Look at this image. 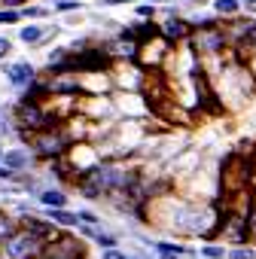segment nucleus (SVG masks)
Masks as SVG:
<instances>
[{
	"instance_id": "nucleus-1",
	"label": "nucleus",
	"mask_w": 256,
	"mask_h": 259,
	"mask_svg": "<svg viewBox=\"0 0 256 259\" xmlns=\"http://www.w3.org/2000/svg\"><path fill=\"white\" fill-rule=\"evenodd\" d=\"M125 186H132V177L125 171H119V168H110V165H98L89 174H82V180H79V189L86 195H101V192L125 189Z\"/></svg>"
},
{
	"instance_id": "nucleus-2",
	"label": "nucleus",
	"mask_w": 256,
	"mask_h": 259,
	"mask_svg": "<svg viewBox=\"0 0 256 259\" xmlns=\"http://www.w3.org/2000/svg\"><path fill=\"white\" fill-rule=\"evenodd\" d=\"M40 238L34 235V232H22V235H13L10 241H7V256L10 259H31V256H37L40 253Z\"/></svg>"
},
{
	"instance_id": "nucleus-3",
	"label": "nucleus",
	"mask_w": 256,
	"mask_h": 259,
	"mask_svg": "<svg viewBox=\"0 0 256 259\" xmlns=\"http://www.w3.org/2000/svg\"><path fill=\"white\" fill-rule=\"evenodd\" d=\"M46 259H82V244H76L67 235H55L46 244Z\"/></svg>"
},
{
	"instance_id": "nucleus-4",
	"label": "nucleus",
	"mask_w": 256,
	"mask_h": 259,
	"mask_svg": "<svg viewBox=\"0 0 256 259\" xmlns=\"http://www.w3.org/2000/svg\"><path fill=\"white\" fill-rule=\"evenodd\" d=\"M64 147H67V141H64L58 132H43V135L34 141V153L43 156V159H55V156H61Z\"/></svg>"
},
{
	"instance_id": "nucleus-5",
	"label": "nucleus",
	"mask_w": 256,
	"mask_h": 259,
	"mask_svg": "<svg viewBox=\"0 0 256 259\" xmlns=\"http://www.w3.org/2000/svg\"><path fill=\"white\" fill-rule=\"evenodd\" d=\"M195 49H201V52H217V49H223L226 46V31H220V28H204V31H198L195 37Z\"/></svg>"
},
{
	"instance_id": "nucleus-6",
	"label": "nucleus",
	"mask_w": 256,
	"mask_h": 259,
	"mask_svg": "<svg viewBox=\"0 0 256 259\" xmlns=\"http://www.w3.org/2000/svg\"><path fill=\"white\" fill-rule=\"evenodd\" d=\"M19 119H22V125L28 128V132H37V128H46V125H49L46 113H43L34 101H25V104L19 107Z\"/></svg>"
},
{
	"instance_id": "nucleus-7",
	"label": "nucleus",
	"mask_w": 256,
	"mask_h": 259,
	"mask_svg": "<svg viewBox=\"0 0 256 259\" xmlns=\"http://www.w3.org/2000/svg\"><path fill=\"white\" fill-rule=\"evenodd\" d=\"M7 76L13 85H31L34 82V67L28 61H19V64H10L7 67Z\"/></svg>"
},
{
	"instance_id": "nucleus-8",
	"label": "nucleus",
	"mask_w": 256,
	"mask_h": 259,
	"mask_svg": "<svg viewBox=\"0 0 256 259\" xmlns=\"http://www.w3.org/2000/svg\"><path fill=\"white\" fill-rule=\"evenodd\" d=\"M162 34H165L168 40H183V37H189V25H186L183 19H168V22L162 25Z\"/></svg>"
},
{
	"instance_id": "nucleus-9",
	"label": "nucleus",
	"mask_w": 256,
	"mask_h": 259,
	"mask_svg": "<svg viewBox=\"0 0 256 259\" xmlns=\"http://www.w3.org/2000/svg\"><path fill=\"white\" fill-rule=\"evenodd\" d=\"M49 34H55V28L52 31H46V28H37V25H28V28H22V43H28V46H40Z\"/></svg>"
},
{
	"instance_id": "nucleus-10",
	"label": "nucleus",
	"mask_w": 256,
	"mask_h": 259,
	"mask_svg": "<svg viewBox=\"0 0 256 259\" xmlns=\"http://www.w3.org/2000/svg\"><path fill=\"white\" fill-rule=\"evenodd\" d=\"M28 162H31V156H28L25 150H13V153H4V165H7L10 171H22V168H28Z\"/></svg>"
},
{
	"instance_id": "nucleus-11",
	"label": "nucleus",
	"mask_w": 256,
	"mask_h": 259,
	"mask_svg": "<svg viewBox=\"0 0 256 259\" xmlns=\"http://www.w3.org/2000/svg\"><path fill=\"white\" fill-rule=\"evenodd\" d=\"M49 217H52V223H58V226H79V217H76V213H67V210H61V207H49Z\"/></svg>"
},
{
	"instance_id": "nucleus-12",
	"label": "nucleus",
	"mask_w": 256,
	"mask_h": 259,
	"mask_svg": "<svg viewBox=\"0 0 256 259\" xmlns=\"http://www.w3.org/2000/svg\"><path fill=\"white\" fill-rule=\"evenodd\" d=\"M238 7H241V0H214V10L220 16H235Z\"/></svg>"
},
{
	"instance_id": "nucleus-13",
	"label": "nucleus",
	"mask_w": 256,
	"mask_h": 259,
	"mask_svg": "<svg viewBox=\"0 0 256 259\" xmlns=\"http://www.w3.org/2000/svg\"><path fill=\"white\" fill-rule=\"evenodd\" d=\"M40 201H43V204H49V207H61V204L67 201V195H64V192H58V189H49V192H43V195H40Z\"/></svg>"
},
{
	"instance_id": "nucleus-14",
	"label": "nucleus",
	"mask_w": 256,
	"mask_h": 259,
	"mask_svg": "<svg viewBox=\"0 0 256 259\" xmlns=\"http://www.w3.org/2000/svg\"><path fill=\"white\" fill-rule=\"evenodd\" d=\"M201 253H204V259H226V256H229V250L220 247V244H204Z\"/></svg>"
},
{
	"instance_id": "nucleus-15",
	"label": "nucleus",
	"mask_w": 256,
	"mask_h": 259,
	"mask_svg": "<svg viewBox=\"0 0 256 259\" xmlns=\"http://www.w3.org/2000/svg\"><path fill=\"white\" fill-rule=\"evenodd\" d=\"M229 259H256V253L250 247H235V250H229Z\"/></svg>"
},
{
	"instance_id": "nucleus-16",
	"label": "nucleus",
	"mask_w": 256,
	"mask_h": 259,
	"mask_svg": "<svg viewBox=\"0 0 256 259\" xmlns=\"http://www.w3.org/2000/svg\"><path fill=\"white\" fill-rule=\"evenodd\" d=\"M19 16L22 13H16V10H0V25H16Z\"/></svg>"
},
{
	"instance_id": "nucleus-17",
	"label": "nucleus",
	"mask_w": 256,
	"mask_h": 259,
	"mask_svg": "<svg viewBox=\"0 0 256 259\" xmlns=\"http://www.w3.org/2000/svg\"><path fill=\"white\" fill-rule=\"evenodd\" d=\"M55 10H61V13H70V10H79V0H55Z\"/></svg>"
},
{
	"instance_id": "nucleus-18",
	"label": "nucleus",
	"mask_w": 256,
	"mask_h": 259,
	"mask_svg": "<svg viewBox=\"0 0 256 259\" xmlns=\"http://www.w3.org/2000/svg\"><path fill=\"white\" fill-rule=\"evenodd\" d=\"M4 238H13V226H10V220L4 213H0V241Z\"/></svg>"
},
{
	"instance_id": "nucleus-19",
	"label": "nucleus",
	"mask_w": 256,
	"mask_h": 259,
	"mask_svg": "<svg viewBox=\"0 0 256 259\" xmlns=\"http://www.w3.org/2000/svg\"><path fill=\"white\" fill-rule=\"evenodd\" d=\"M25 16H31V19H40V16H46V10L43 7H28V10H22Z\"/></svg>"
},
{
	"instance_id": "nucleus-20",
	"label": "nucleus",
	"mask_w": 256,
	"mask_h": 259,
	"mask_svg": "<svg viewBox=\"0 0 256 259\" xmlns=\"http://www.w3.org/2000/svg\"><path fill=\"white\" fill-rule=\"evenodd\" d=\"M104 259H128V256H125V253H119V250H107V253H104Z\"/></svg>"
},
{
	"instance_id": "nucleus-21",
	"label": "nucleus",
	"mask_w": 256,
	"mask_h": 259,
	"mask_svg": "<svg viewBox=\"0 0 256 259\" xmlns=\"http://www.w3.org/2000/svg\"><path fill=\"white\" fill-rule=\"evenodd\" d=\"M138 16H153V4H144V7H138Z\"/></svg>"
},
{
	"instance_id": "nucleus-22",
	"label": "nucleus",
	"mask_w": 256,
	"mask_h": 259,
	"mask_svg": "<svg viewBox=\"0 0 256 259\" xmlns=\"http://www.w3.org/2000/svg\"><path fill=\"white\" fill-rule=\"evenodd\" d=\"M10 52V40H4V37H0V58H4Z\"/></svg>"
},
{
	"instance_id": "nucleus-23",
	"label": "nucleus",
	"mask_w": 256,
	"mask_h": 259,
	"mask_svg": "<svg viewBox=\"0 0 256 259\" xmlns=\"http://www.w3.org/2000/svg\"><path fill=\"white\" fill-rule=\"evenodd\" d=\"M7 128H10V125H7V116H4V113H0V138H4V135H7Z\"/></svg>"
},
{
	"instance_id": "nucleus-24",
	"label": "nucleus",
	"mask_w": 256,
	"mask_h": 259,
	"mask_svg": "<svg viewBox=\"0 0 256 259\" xmlns=\"http://www.w3.org/2000/svg\"><path fill=\"white\" fill-rule=\"evenodd\" d=\"M7 7H19V4H25V0H4Z\"/></svg>"
},
{
	"instance_id": "nucleus-25",
	"label": "nucleus",
	"mask_w": 256,
	"mask_h": 259,
	"mask_svg": "<svg viewBox=\"0 0 256 259\" xmlns=\"http://www.w3.org/2000/svg\"><path fill=\"white\" fill-rule=\"evenodd\" d=\"M107 4H132V0H107Z\"/></svg>"
},
{
	"instance_id": "nucleus-26",
	"label": "nucleus",
	"mask_w": 256,
	"mask_h": 259,
	"mask_svg": "<svg viewBox=\"0 0 256 259\" xmlns=\"http://www.w3.org/2000/svg\"><path fill=\"white\" fill-rule=\"evenodd\" d=\"M241 4H247V7H256V0H241Z\"/></svg>"
},
{
	"instance_id": "nucleus-27",
	"label": "nucleus",
	"mask_w": 256,
	"mask_h": 259,
	"mask_svg": "<svg viewBox=\"0 0 256 259\" xmlns=\"http://www.w3.org/2000/svg\"><path fill=\"white\" fill-rule=\"evenodd\" d=\"M153 4H168V0H153Z\"/></svg>"
},
{
	"instance_id": "nucleus-28",
	"label": "nucleus",
	"mask_w": 256,
	"mask_h": 259,
	"mask_svg": "<svg viewBox=\"0 0 256 259\" xmlns=\"http://www.w3.org/2000/svg\"><path fill=\"white\" fill-rule=\"evenodd\" d=\"M195 4H204V0H195Z\"/></svg>"
},
{
	"instance_id": "nucleus-29",
	"label": "nucleus",
	"mask_w": 256,
	"mask_h": 259,
	"mask_svg": "<svg viewBox=\"0 0 256 259\" xmlns=\"http://www.w3.org/2000/svg\"><path fill=\"white\" fill-rule=\"evenodd\" d=\"M0 162H4V153H0Z\"/></svg>"
}]
</instances>
